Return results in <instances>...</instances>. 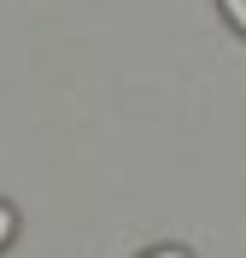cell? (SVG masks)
Returning a JSON list of instances; mask_svg holds the SVG:
<instances>
[{"mask_svg":"<svg viewBox=\"0 0 246 258\" xmlns=\"http://www.w3.org/2000/svg\"><path fill=\"white\" fill-rule=\"evenodd\" d=\"M223 12H229L234 30H246V0H223Z\"/></svg>","mask_w":246,"mask_h":258,"instance_id":"6da1fadb","label":"cell"},{"mask_svg":"<svg viewBox=\"0 0 246 258\" xmlns=\"http://www.w3.org/2000/svg\"><path fill=\"white\" fill-rule=\"evenodd\" d=\"M12 241V206H0V246Z\"/></svg>","mask_w":246,"mask_h":258,"instance_id":"7a4b0ae2","label":"cell"},{"mask_svg":"<svg viewBox=\"0 0 246 258\" xmlns=\"http://www.w3.org/2000/svg\"><path fill=\"white\" fill-rule=\"evenodd\" d=\"M147 258H188V252H176V246H164V252H147Z\"/></svg>","mask_w":246,"mask_h":258,"instance_id":"3957f363","label":"cell"}]
</instances>
